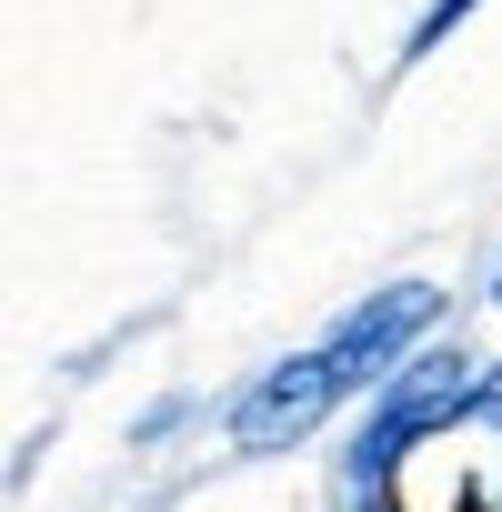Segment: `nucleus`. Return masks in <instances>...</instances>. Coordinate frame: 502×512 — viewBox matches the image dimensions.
Masks as SVG:
<instances>
[{"label": "nucleus", "mask_w": 502, "mask_h": 512, "mask_svg": "<svg viewBox=\"0 0 502 512\" xmlns=\"http://www.w3.org/2000/svg\"><path fill=\"white\" fill-rule=\"evenodd\" d=\"M482 392H492V382H482V362H472L462 342H432V352H412V362L382 382V412H372V432H362L352 492H382V482H392V462H402V442H422L432 422L472 412Z\"/></svg>", "instance_id": "obj_1"}, {"label": "nucleus", "mask_w": 502, "mask_h": 512, "mask_svg": "<svg viewBox=\"0 0 502 512\" xmlns=\"http://www.w3.org/2000/svg\"><path fill=\"white\" fill-rule=\"evenodd\" d=\"M492 302H502V282H492Z\"/></svg>", "instance_id": "obj_5"}, {"label": "nucleus", "mask_w": 502, "mask_h": 512, "mask_svg": "<svg viewBox=\"0 0 502 512\" xmlns=\"http://www.w3.org/2000/svg\"><path fill=\"white\" fill-rule=\"evenodd\" d=\"M472 11H482V0H432V11H422V31H412V51H402V61H422V51H442V41H452V31H462Z\"/></svg>", "instance_id": "obj_4"}, {"label": "nucleus", "mask_w": 502, "mask_h": 512, "mask_svg": "<svg viewBox=\"0 0 502 512\" xmlns=\"http://www.w3.org/2000/svg\"><path fill=\"white\" fill-rule=\"evenodd\" d=\"M342 402V372H332V352L312 342V352H292V362H272L262 382L241 392V412H231V442L241 452H292V442H312V422Z\"/></svg>", "instance_id": "obj_2"}, {"label": "nucleus", "mask_w": 502, "mask_h": 512, "mask_svg": "<svg viewBox=\"0 0 502 512\" xmlns=\"http://www.w3.org/2000/svg\"><path fill=\"white\" fill-rule=\"evenodd\" d=\"M432 322V292L422 282H392V292H372L362 312H342V332L322 342L332 352V372H342V392H362V382H392V362H402V342Z\"/></svg>", "instance_id": "obj_3"}]
</instances>
